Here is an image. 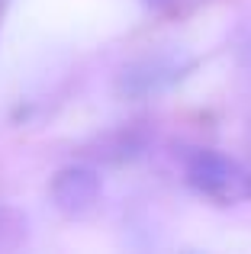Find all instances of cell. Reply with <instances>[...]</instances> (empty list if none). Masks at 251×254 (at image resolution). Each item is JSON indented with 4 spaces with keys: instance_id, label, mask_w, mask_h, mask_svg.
<instances>
[{
    "instance_id": "obj_4",
    "label": "cell",
    "mask_w": 251,
    "mask_h": 254,
    "mask_svg": "<svg viewBox=\"0 0 251 254\" xmlns=\"http://www.w3.org/2000/svg\"><path fill=\"white\" fill-rule=\"evenodd\" d=\"M148 3H168V0H148Z\"/></svg>"
},
{
    "instance_id": "obj_2",
    "label": "cell",
    "mask_w": 251,
    "mask_h": 254,
    "mask_svg": "<svg viewBox=\"0 0 251 254\" xmlns=\"http://www.w3.org/2000/svg\"><path fill=\"white\" fill-rule=\"evenodd\" d=\"M190 68H193V58L184 52H155V55L135 58L132 64H126L116 87L129 100H145L174 87L181 77H187Z\"/></svg>"
},
{
    "instance_id": "obj_3",
    "label": "cell",
    "mask_w": 251,
    "mask_h": 254,
    "mask_svg": "<svg viewBox=\"0 0 251 254\" xmlns=\"http://www.w3.org/2000/svg\"><path fill=\"white\" fill-rule=\"evenodd\" d=\"M49 196L55 203V209L64 212V216H71V219L87 216L97 206V199H100V174L94 168H84V164L62 168L52 177Z\"/></svg>"
},
{
    "instance_id": "obj_1",
    "label": "cell",
    "mask_w": 251,
    "mask_h": 254,
    "mask_svg": "<svg viewBox=\"0 0 251 254\" xmlns=\"http://www.w3.org/2000/svg\"><path fill=\"white\" fill-rule=\"evenodd\" d=\"M187 184L216 206H242L251 199V171L213 148H196L184 161Z\"/></svg>"
}]
</instances>
